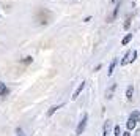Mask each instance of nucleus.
Returning a JSON list of instances; mask_svg holds the SVG:
<instances>
[{
	"label": "nucleus",
	"mask_w": 140,
	"mask_h": 136,
	"mask_svg": "<svg viewBox=\"0 0 140 136\" xmlns=\"http://www.w3.org/2000/svg\"><path fill=\"white\" fill-rule=\"evenodd\" d=\"M135 125H137V122H134L132 119H129V120L126 122V127H128V130H134V128H135Z\"/></svg>",
	"instance_id": "obj_7"
},
{
	"label": "nucleus",
	"mask_w": 140,
	"mask_h": 136,
	"mask_svg": "<svg viewBox=\"0 0 140 136\" xmlns=\"http://www.w3.org/2000/svg\"><path fill=\"white\" fill-rule=\"evenodd\" d=\"M132 93H134V87H132V86H129V87L126 89V98H128L129 101L132 100Z\"/></svg>",
	"instance_id": "obj_5"
},
{
	"label": "nucleus",
	"mask_w": 140,
	"mask_h": 136,
	"mask_svg": "<svg viewBox=\"0 0 140 136\" xmlns=\"http://www.w3.org/2000/svg\"><path fill=\"white\" fill-rule=\"evenodd\" d=\"M85 84L87 82H80V84H79V87H77V90L74 92V95H72V100H77V96L79 95H80V92L84 90V87H85Z\"/></svg>",
	"instance_id": "obj_2"
},
{
	"label": "nucleus",
	"mask_w": 140,
	"mask_h": 136,
	"mask_svg": "<svg viewBox=\"0 0 140 136\" xmlns=\"http://www.w3.org/2000/svg\"><path fill=\"white\" fill-rule=\"evenodd\" d=\"M123 136H131V133H129V130H128V131H126V133H124Z\"/></svg>",
	"instance_id": "obj_18"
},
{
	"label": "nucleus",
	"mask_w": 140,
	"mask_h": 136,
	"mask_svg": "<svg viewBox=\"0 0 140 136\" xmlns=\"http://www.w3.org/2000/svg\"><path fill=\"white\" fill-rule=\"evenodd\" d=\"M17 136H25V134H24V130H22V128H17Z\"/></svg>",
	"instance_id": "obj_17"
},
{
	"label": "nucleus",
	"mask_w": 140,
	"mask_h": 136,
	"mask_svg": "<svg viewBox=\"0 0 140 136\" xmlns=\"http://www.w3.org/2000/svg\"><path fill=\"white\" fill-rule=\"evenodd\" d=\"M110 2H115V0H110Z\"/></svg>",
	"instance_id": "obj_19"
},
{
	"label": "nucleus",
	"mask_w": 140,
	"mask_h": 136,
	"mask_svg": "<svg viewBox=\"0 0 140 136\" xmlns=\"http://www.w3.org/2000/svg\"><path fill=\"white\" fill-rule=\"evenodd\" d=\"M8 92V89H6V86L3 84V82H0V96H2V95H5Z\"/></svg>",
	"instance_id": "obj_10"
},
{
	"label": "nucleus",
	"mask_w": 140,
	"mask_h": 136,
	"mask_svg": "<svg viewBox=\"0 0 140 136\" xmlns=\"http://www.w3.org/2000/svg\"><path fill=\"white\" fill-rule=\"evenodd\" d=\"M131 19H132V16H129V17L126 19V22H124V29H126V30L131 27Z\"/></svg>",
	"instance_id": "obj_13"
},
{
	"label": "nucleus",
	"mask_w": 140,
	"mask_h": 136,
	"mask_svg": "<svg viewBox=\"0 0 140 136\" xmlns=\"http://www.w3.org/2000/svg\"><path fill=\"white\" fill-rule=\"evenodd\" d=\"M129 119H132L134 122H140V111H132L131 115H129Z\"/></svg>",
	"instance_id": "obj_3"
},
{
	"label": "nucleus",
	"mask_w": 140,
	"mask_h": 136,
	"mask_svg": "<svg viewBox=\"0 0 140 136\" xmlns=\"http://www.w3.org/2000/svg\"><path fill=\"white\" fill-rule=\"evenodd\" d=\"M109 128H110V120H107V122L104 124V130H102V134H101V136H107V133H109Z\"/></svg>",
	"instance_id": "obj_8"
},
{
	"label": "nucleus",
	"mask_w": 140,
	"mask_h": 136,
	"mask_svg": "<svg viewBox=\"0 0 140 136\" xmlns=\"http://www.w3.org/2000/svg\"><path fill=\"white\" fill-rule=\"evenodd\" d=\"M129 59H131V52H126V54H124V59L121 60V65H126V63L129 62Z\"/></svg>",
	"instance_id": "obj_11"
},
{
	"label": "nucleus",
	"mask_w": 140,
	"mask_h": 136,
	"mask_svg": "<svg viewBox=\"0 0 140 136\" xmlns=\"http://www.w3.org/2000/svg\"><path fill=\"white\" fill-rule=\"evenodd\" d=\"M32 62H33L32 57H25V59H22V63H25V65H28V63H32Z\"/></svg>",
	"instance_id": "obj_15"
},
{
	"label": "nucleus",
	"mask_w": 140,
	"mask_h": 136,
	"mask_svg": "<svg viewBox=\"0 0 140 136\" xmlns=\"http://www.w3.org/2000/svg\"><path fill=\"white\" fill-rule=\"evenodd\" d=\"M113 134H115V136H120V127H118V125H115V128H113Z\"/></svg>",
	"instance_id": "obj_16"
},
{
	"label": "nucleus",
	"mask_w": 140,
	"mask_h": 136,
	"mask_svg": "<svg viewBox=\"0 0 140 136\" xmlns=\"http://www.w3.org/2000/svg\"><path fill=\"white\" fill-rule=\"evenodd\" d=\"M58 108H60V105H58V106H52V108H50V109L47 111V115H49V117H50V115H52V114H54V112H55V111H57Z\"/></svg>",
	"instance_id": "obj_12"
},
{
	"label": "nucleus",
	"mask_w": 140,
	"mask_h": 136,
	"mask_svg": "<svg viewBox=\"0 0 140 136\" xmlns=\"http://www.w3.org/2000/svg\"><path fill=\"white\" fill-rule=\"evenodd\" d=\"M131 40H132V33H128V35L123 38V40H121V44H123V46H126V44H128Z\"/></svg>",
	"instance_id": "obj_6"
},
{
	"label": "nucleus",
	"mask_w": 140,
	"mask_h": 136,
	"mask_svg": "<svg viewBox=\"0 0 140 136\" xmlns=\"http://www.w3.org/2000/svg\"><path fill=\"white\" fill-rule=\"evenodd\" d=\"M135 59H137V51H132V52H131V59H129V62H134Z\"/></svg>",
	"instance_id": "obj_14"
},
{
	"label": "nucleus",
	"mask_w": 140,
	"mask_h": 136,
	"mask_svg": "<svg viewBox=\"0 0 140 136\" xmlns=\"http://www.w3.org/2000/svg\"><path fill=\"white\" fill-rule=\"evenodd\" d=\"M115 89H116V84H112V86L109 87V90H107V93H106V98H107V100H110V98H112V95H113Z\"/></svg>",
	"instance_id": "obj_4"
},
{
	"label": "nucleus",
	"mask_w": 140,
	"mask_h": 136,
	"mask_svg": "<svg viewBox=\"0 0 140 136\" xmlns=\"http://www.w3.org/2000/svg\"><path fill=\"white\" fill-rule=\"evenodd\" d=\"M115 67H116V60H112V63H110V67H109V76H112V74H113Z\"/></svg>",
	"instance_id": "obj_9"
},
{
	"label": "nucleus",
	"mask_w": 140,
	"mask_h": 136,
	"mask_svg": "<svg viewBox=\"0 0 140 136\" xmlns=\"http://www.w3.org/2000/svg\"><path fill=\"white\" fill-rule=\"evenodd\" d=\"M87 122H88V114H84V117H82V120L79 122V125H77V128H76V134L79 136V134H82L84 131H85V127H87Z\"/></svg>",
	"instance_id": "obj_1"
}]
</instances>
